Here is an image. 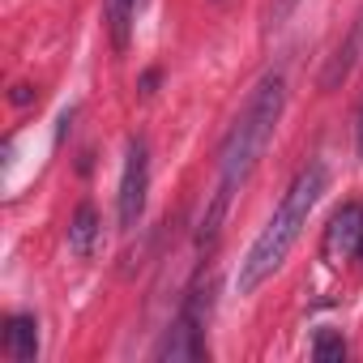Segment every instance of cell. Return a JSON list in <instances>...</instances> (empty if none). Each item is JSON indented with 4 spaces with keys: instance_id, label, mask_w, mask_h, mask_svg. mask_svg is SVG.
Here are the masks:
<instances>
[{
    "instance_id": "52a82bcc",
    "label": "cell",
    "mask_w": 363,
    "mask_h": 363,
    "mask_svg": "<svg viewBox=\"0 0 363 363\" xmlns=\"http://www.w3.org/2000/svg\"><path fill=\"white\" fill-rule=\"evenodd\" d=\"M5 354L13 363H35L39 359V320L35 316H9L5 320Z\"/></svg>"
},
{
    "instance_id": "7a4b0ae2",
    "label": "cell",
    "mask_w": 363,
    "mask_h": 363,
    "mask_svg": "<svg viewBox=\"0 0 363 363\" xmlns=\"http://www.w3.org/2000/svg\"><path fill=\"white\" fill-rule=\"evenodd\" d=\"M282 107H286V82H282V73H265L252 86L244 111L235 116V124L227 128V137L218 145V189L223 193L235 197V189L257 171L265 145L274 141V128L282 120Z\"/></svg>"
},
{
    "instance_id": "6da1fadb",
    "label": "cell",
    "mask_w": 363,
    "mask_h": 363,
    "mask_svg": "<svg viewBox=\"0 0 363 363\" xmlns=\"http://www.w3.org/2000/svg\"><path fill=\"white\" fill-rule=\"evenodd\" d=\"M320 193H325V167H320V162H308V167L291 179V189H286V197L278 201V210H274V218L265 223V231L252 240L248 257L240 261V274H235L240 295H252L265 278H274V274L282 269V261H286V252L295 248L299 231L308 227V214H312V206L320 201Z\"/></svg>"
},
{
    "instance_id": "4fadbf2b",
    "label": "cell",
    "mask_w": 363,
    "mask_h": 363,
    "mask_svg": "<svg viewBox=\"0 0 363 363\" xmlns=\"http://www.w3.org/2000/svg\"><path fill=\"white\" fill-rule=\"evenodd\" d=\"M359 158H363V124H359Z\"/></svg>"
},
{
    "instance_id": "7c38bea8",
    "label": "cell",
    "mask_w": 363,
    "mask_h": 363,
    "mask_svg": "<svg viewBox=\"0 0 363 363\" xmlns=\"http://www.w3.org/2000/svg\"><path fill=\"white\" fill-rule=\"evenodd\" d=\"M13 103H30V86H18L13 90Z\"/></svg>"
},
{
    "instance_id": "8992f818",
    "label": "cell",
    "mask_w": 363,
    "mask_h": 363,
    "mask_svg": "<svg viewBox=\"0 0 363 363\" xmlns=\"http://www.w3.org/2000/svg\"><path fill=\"white\" fill-rule=\"evenodd\" d=\"M363 60V13L350 22V35L337 43V52L329 56V65L320 69V90H337L350 73H354V65Z\"/></svg>"
},
{
    "instance_id": "8fae6325",
    "label": "cell",
    "mask_w": 363,
    "mask_h": 363,
    "mask_svg": "<svg viewBox=\"0 0 363 363\" xmlns=\"http://www.w3.org/2000/svg\"><path fill=\"white\" fill-rule=\"evenodd\" d=\"M295 5H299V0H274V9H269V22H274V26H278V22H286Z\"/></svg>"
},
{
    "instance_id": "277c9868",
    "label": "cell",
    "mask_w": 363,
    "mask_h": 363,
    "mask_svg": "<svg viewBox=\"0 0 363 363\" xmlns=\"http://www.w3.org/2000/svg\"><path fill=\"white\" fill-rule=\"evenodd\" d=\"M359 248H363V206H359V201H346L342 210H333V218H329V227H325L320 257H325L329 265H342V261H350Z\"/></svg>"
},
{
    "instance_id": "3957f363",
    "label": "cell",
    "mask_w": 363,
    "mask_h": 363,
    "mask_svg": "<svg viewBox=\"0 0 363 363\" xmlns=\"http://www.w3.org/2000/svg\"><path fill=\"white\" fill-rule=\"evenodd\" d=\"M145 193H150V145L141 137L128 141V154H124V175H120V227L133 231L145 214Z\"/></svg>"
},
{
    "instance_id": "9c48e42d",
    "label": "cell",
    "mask_w": 363,
    "mask_h": 363,
    "mask_svg": "<svg viewBox=\"0 0 363 363\" xmlns=\"http://www.w3.org/2000/svg\"><path fill=\"white\" fill-rule=\"evenodd\" d=\"M133 13H137V0H107V26H111V43H116V52L128 48Z\"/></svg>"
},
{
    "instance_id": "ba28073f",
    "label": "cell",
    "mask_w": 363,
    "mask_h": 363,
    "mask_svg": "<svg viewBox=\"0 0 363 363\" xmlns=\"http://www.w3.org/2000/svg\"><path fill=\"white\" fill-rule=\"evenodd\" d=\"M94 235H99V214H94V206H77V214H73V223H69V248H73L77 257H90V252H94Z\"/></svg>"
},
{
    "instance_id": "5b68a950",
    "label": "cell",
    "mask_w": 363,
    "mask_h": 363,
    "mask_svg": "<svg viewBox=\"0 0 363 363\" xmlns=\"http://www.w3.org/2000/svg\"><path fill=\"white\" fill-rule=\"evenodd\" d=\"M201 320H193L189 312H179L175 316V325L162 333V342L154 346V359H171V363H189V359H201L206 354V342H201Z\"/></svg>"
},
{
    "instance_id": "30bf717a",
    "label": "cell",
    "mask_w": 363,
    "mask_h": 363,
    "mask_svg": "<svg viewBox=\"0 0 363 363\" xmlns=\"http://www.w3.org/2000/svg\"><path fill=\"white\" fill-rule=\"evenodd\" d=\"M312 359H316V363H342V359H346V342H342V333L320 329L316 342H312Z\"/></svg>"
}]
</instances>
